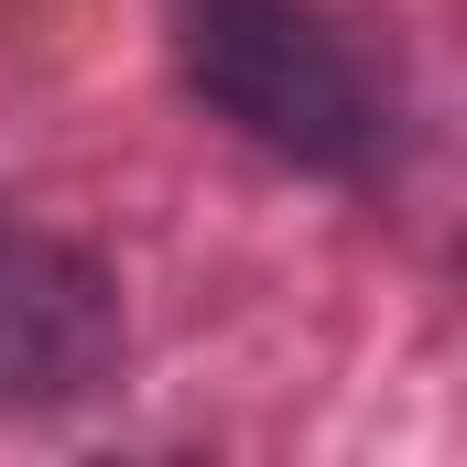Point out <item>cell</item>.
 <instances>
[{
	"instance_id": "1",
	"label": "cell",
	"mask_w": 467,
	"mask_h": 467,
	"mask_svg": "<svg viewBox=\"0 0 467 467\" xmlns=\"http://www.w3.org/2000/svg\"><path fill=\"white\" fill-rule=\"evenodd\" d=\"M163 33L185 88L261 152L327 163V174L369 152V88L305 0H163Z\"/></svg>"
},
{
	"instance_id": "2",
	"label": "cell",
	"mask_w": 467,
	"mask_h": 467,
	"mask_svg": "<svg viewBox=\"0 0 467 467\" xmlns=\"http://www.w3.org/2000/svg\"><path fill=\"white\" fill-rule=\"evenodd\" d=\"M119 358V294L55 239H0V413L77 402Z\"/></svg>"
}]
</instances>
